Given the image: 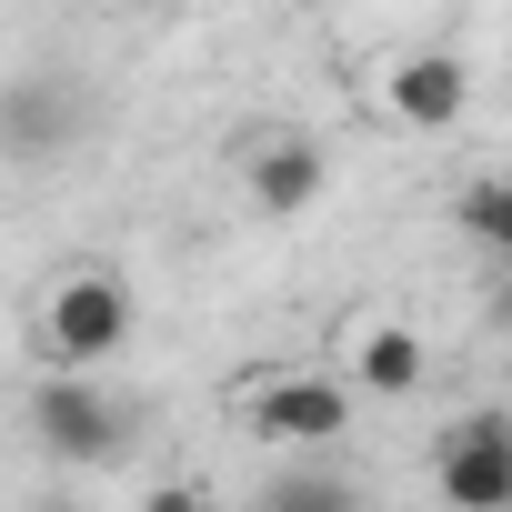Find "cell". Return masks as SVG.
<instances>
[{"label":"cell","instance_id":"obj_1","mask_svg":"<svg viewBox=\"0 0 512 512\" xmlns=\"http://www.w3.org/2000/svg\"><path fill=\"white\" fill-rule=\"evenodd\" d=\"M131 332H141V302L111 262H71L41 302V362L51 372H101L131 352Z\"/></svg>","mask_w":512,"mask_h":512},{"label":"cell","instance_id":"obj_2","mask_svg":"<svg viewBox=\"0 0 512 512\" xmlns=\"http://www.w3.org/2000/svg\"><path fill=\"white\" fill-rule=\"evenodd\" d=\"M432 482H442L452 512H512V422H502V412H462V422L442 432Z\"/></svg>","mask_w":512,"mask_h":512},{"label":"cell","instance_id":"obj_3","mask_svg":"<svg viewBox=\"0 0 512 512\" xmlns=\"http://www.w3.org/2000/svg\"><path fill=\"white\" fill-rule=\"evenodd\" d=\"M31 432L61 452V462H101V452H121V432H131V412L91 382V372H51L41 392H31Z\"/></svg>","mask_w":512,"mask_h":512},{"label":"cell","instance_id":"obj_4","mask_svg":"<svg viewBox=\"0 0 512 512\" xmlns=\"http://www.w3.org/2000/svg\"><path fill=\"white\" fill-rule=\"evenodd\" d=\"M251 432L262 442H342L352 432V382L332 372H272L251 392Z\"/></svg>","mask_w":512,"mask_h":512},{"label":"cell","instance_id":"obj_5","mask_svg":"<svg viewBox=\"0 0 512 512\" xmlns=\"http://www.w3.org/2000/svg\"><path fill=\"white\" fill-rule=\"evenodd\" d=\"M382 101H392L402 131H452V121L472 111V71H462L452 51H412V61L382 81Z\"/></svg>","mask_w":512,"mask_h":512},{"label":"cell","instance_id":"obj_6","mask_svg":"<svg viewBox=\"0 0 512 512\" xmlns=\"http://www.w3.org/2000/svg\"><path fill=\"white\" fill-rule=\"evenodd\" d=\"M322 181H332V161H322V141H302V131H272L262 151H251V201L262 211H312L322 201Z\"/></svg>","mask_w":512,"mask_h":512},{"label":"cell","instance_id":"obj_7","mask_svg":"<svg viewBox=\"0 0 512 512\" xmlns=\"http://www.w3.org/2000/svg\"><path fill=\"white\" fill-rule=\"evenodd\" d=\"M422 382H432V352H422V332H402V322H372V332H352V392L412 402Z\"/></svg>","mask_w":512,"mask_h":512},{"label":"cell","instance_id":"obj_8","mask_svg":"<svg viewBox=\"0 0 512 512\" xmlns=\"http://www.w3.org/2000/svg\"><path fill=\"white\" fill-rule=\"evenodd\" d=\"M61 131H71L61 91H11V111H0V141H11V151H51Z\"/></svg>","mask_w":512,"mask_h":512},{"label":"cell","instance_id":"obj_9","mask_svg":"<svg viewBox=\"0 0 512 512\" xmlns=\"http://www.w3.org/2000/svg\"><path fill=\"white\" fill-rule=\"evenodd\" d=\"M452 211H462V231H472L482 251H512V191H502L492 171H482V181H462V201H452Z\"/></svg>","mask_w":512,"mask_h":512},{"label":"cell","instance_id":"obj_10","mask_svg":"<svg viewBox=\"0 0 512 512\" xmlns=\"http://www.w3.org/2000/svg\"><path fill=\"white\" fill-rule=\"evenodd\" d=\"M272 502H352V482H272Z\"/></svg>","mask_w":512,"mask_h":512}]
</instances>
